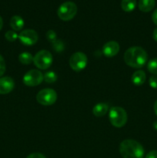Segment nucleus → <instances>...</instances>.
I'll return each instance as SVG.
<instances>
[{
    "mask_svg": "<svg viewBox=\"0 0 157 158\" xmlns=\"http://www.w3.org/2000/svg\"><path fill=\"white\" fill-rule=\"evenodd\" d=\"M148 60L147 52L139 46L129 48L124 53V61L129 66L139 69L144 66Z\"/></svg>",
    "mask_w": 157,
    "mask_h": 158,
    "instance_id": "obj_1",
    "label": "nucleus"
},
{
    "mask_svg": "<svg viewBox=\"0 0 157 158\" xmlns=\"http://www.w3.org/2000/svg\"><path fill=\"white\" fill-rule=\"evenodd\" d=\"M119 152L123 158H143L144 148L135 140H125L119 145Z\"/></svg>",
    "mask_w": 157,
    "mask_h": 158,
    "instance_id": "obj_2",
    "label": "nucleus"
},
{
    "mask_svg": "<svg viewBox=\"0 0 157 158\" xmlns=\"http://www.w3.org/2000/svg\"><path fill=\"white\" fill-rule=\"evenodd\" d=\"M109 120L111 124L115 127H123L127 123V113L123 108L119 106H113L109 110Z\"/></svg>",
    "mask_w": 157,
    "mask_h": 158,
    "instance_id": "obj_3",
    "label": "nucleus"
},
{
    "mask_svg": "<svg viewBox=\"0 0 157 158\" xmlns=\"http://www.w3.org/2000/svg\"><path fill=\"white\" fill-rule=\"evenodd\" d=\"M77 6L73 2H65L58 7L57 14L62 21H69L75 16L77 13Z\"/></svg>",
    "mask_w": 157,
    "mask_h": 158,
    "instance_id": "obj_4",
    "label": "nucleus"
},
{
    "mask_svg": "<svg viewBox=\"0 0 157 158\" xmlns=\"http://www.w3.org/2000/svg\"><path fill=\"white\" fill-rule=\"evenodd\" d=\"M53 57L49 51L42 49L37 52L33 57L35 66L39 69H46L52 65Z\"/></svg>",
    "mask_w": 157,
    "mask_h": 158,
    "instance_id": "obj_5",
    "label": "nucleus"
},
{
    "mask_svg": "<svg viewBox=\"0 0 157 158\" xmlns=\"http://www.w3.org/2000/svg\"><path fill=\"white\" fill-rule=\"evenodd\" d=\"M57 100V94L54 89L46 88L40 90L36 95V100L43 106H51Z\"/></svg>",
    "mask_w": 157,
    "mask_h": 158,
    "instance_id": "obj_6",
    "label": "nucleus"
},
{
    "mask_svg": "<svg viewBox=\"0 0 157 158\" xmlns=\"http://www.w3.org/2000/svg\"><path fill=\"white\" fill-rule=\"evenodd\" d=\"M88 63V58L85 53L77 52L72 54L69 59V66L75 72H80L86 68Z\"/></svg>",
    "mask_w": 157,
    "mask_h": 158,
    "instance_id": "obj_7",
    "label": "nucleus"
},
{
    "mask_svg": "<svg viewBox=\"0 0 157 158\" xmlns=\"http://www.w3.org/2000/svg\"><path fill=\"white\" fill-rule=\"evenodd\" d=\"M44 80L43 74L38 69H31L24 75L23 83L27 86H36Z\"/></svg>",
    "mask_w": 157,
    "mask_h": 158,
    "instance_id": "obj_8",
    "label": "nucleus"
},
{
    "mask_svg": "<svg viewBox=\"0 0 157 158\" xmlns=\"http://www.w3.org/2000/svg\"><path fill=\"white\" fill-rule=\"evenodd\" d=\"M18 39L23 45L33 46L38 41V35L33 29H25L18 34Z\"/></svg>",
    "mask_w": 157,
    "mask_h": 158,
    "instance_id": "obj_9",
    "label": "nucleus"
},
{
    "mask_svg": "<svg viewBox=\"0 0 157 158\" xmlns=\"http://www.w3.org/2000/svg\"><path fill=\"white\" fill-rule=\"evenodd\" d=\"M120 46L119 43L115 41H109L104 44L103 47V52L105 56L113 57L116 56L119 52Z\"/></svg>",
    "mask_w": 157,
    "mask_h": 158,
    "instance_id": "obj_10",
    "label": "nucleus"
},
{
    "mask_svg": "<svg viewBox=\"0 0 157 158\" xmlns=\"http://www.w3.org/2000/svg\"><path fill=\"white\" fill-rule=\"evenodd\" d=\"M15 83L12 78L9 77H4L0 78V94H8L13 90Z\"/></svg>",
    "mask_w": 157,
    "mask_h": 158,
    "instance_id": "obj_11",
    "label": "nucleus"
},
{
    "mask_svg": "<svg viewBox=\"0 0 157 158\" xmlns=\"http://www.w3.org/2000/svg\"><path fill=\"white\" fill-rule=\"evenodd\" d=\"M132 83L137 86H142L146 80V75L143 70H137L132 75Z\"/></svg>",
    "mask_w": 157,
    "mask_h": 158,
    "instance_id": "obj_12",
    "label": "nucleus"
},
{
    "mask_svg": "<svg viewBox=\"0 0 157 158\" xmlns=\"http://www.w3.org/2000/svg\"><path fill=\"white\" fill-rule=\"evenodd\" d=\"M109 110V106L105 103H99L95 105L92 109V113L97 117H102L106 114Z\"/></svg>",
    "mask_w": 157,
    "mask_h": 158,
    "instance_id": "obj_13",
    "label": "nucleus"
},
{
    "mask_svg": "<svg viewBox=\"0 0 157 158\" xmlns=\"http://www.w3.org/2000/svg\"><path fill=\"white\" fill-rule=\"evenodd\" d=\"M10 26L14 31H20L24 27V20L19 15H14L10 19Z\"/></svg>",
    "mask_w": 157,
    "mask_h": 158,
    "instance_id": "obj_14",
    "label": "nucleus"
},
{
    "mask_svg": "<svg viewBox=\"0 0 157 158\" xmlns=\"http://www.w3.org/2000/svg\"><path fill=\"white\" fill-rule=\"evenodd\" d=\"M155 0H139L138 7L142 12H148L152 10V9L155 7Z\"/></svg>",
    "mask_w": 157,
    "mask_h": 158,
    "instance_id": "obj_15",
    "label": "nucleus"
},
{
    "mask_svg": "<svg viewBox=\"0 0 157 158\" xmlns=\"http://www.w3.org/2000/svg\"><path fill=\"white\" fill-rule=\"evenodd\" d=\"M136 0H122L121 8L124 12H130L135 9Z\"/></svg>",
    "mask_w": 157,
    "mask_h": 158,
    "instance_id": "obj_16",
    "label": "nucleus"
},
{
    "mask_svg": "<svg viewBox=\"0 0 157 158\" xmlns=\"http://www.w3.org/2000/svg\"><path fill=\"white\" fill-rule=\"evenodd\" d=\"M18 60L22 64L29 65L33 62V56L30 52H23L18 56Z\"/></svg>",
    "mask_w": 157,
    "mask_h": 158,
    "instance_id": "obj_17",
    "label": "nucleus"
},
{
    "mask_svg": "<svg viewBox=\"0 0 157 158\" xmlns=\"http://www.w3.org/2000/svg\"><path fill=\"white\" fill-rule=\"evenodd\" d=\"M43 77H44L45 82L48 83H55L57 80V78H58L56 73L53 71H49V72L46 73L45 75H43Z\"/></svg>",
    "mask_w": 157,
    "mask_h": 158,
    "instance_id": "obj_18",
    "label": "nucleus"
},
{
    "mask_svg": "<svg viewBox=\"0 0 157 158\" xmlns=\"http://www.w3.org/2000/svg\"><path fill=\"white\" fill-rule=\"evenodd\" d=\"M147 69L151 73L157 76V58L149 60L147 64Z\"/></svg>",
    "mask_w": 157,
    "mask_h": 158,
    "instance_id": "obj_19",
    "label": "nucleus"
},
{
    "mask_svg": "<svg viewBox=\"0 0 157 158\" xmlns=\"http://www.w3.org/2000/svg\"><path fill=\"white\" fill-rule=\"evenodd\" d=\"M52 46L54 50L57 52H61L64 50L65 45L62 40H56L55 42L52 43Z\"/></svg>",
    "mask_w": 157,
    "mask_h": 158,
    "instance_id": "obj_20",
    "label": "nucleus"
},
{
    "mask_svg": "<svg viewBox=\"0 0 157 158\" xmlns=\"http://www.w3.org/2000/svg\"><path fill=\"white\" fill-rule=\"evenodd\" d=\"M5 37L9 42H14L18 38V35L16 33L15 31L9 30L5 34Z\"/></svg>",
    "mask_w": 157,
    "mask_h": 158,
    "instance_id": "obj_21",
    "label": "nucleus"
},
{
    "mask_svg": "<svg viewBox=\"0 0 157 158\" xmlns=\"http://www.w3.org/2000/svg\"><path fill=\"white\" fill-rule=\"evenodd\" d=\"M46 38L48 39V40H49L51 43H53V42H55V40H57L56 33H55V31L49 30L47 32H46Z\"/></svg>",
    "mask_w": 157,
    "mask_h": 158,
    "instance_id": "obj_22",
    "label": "nucleus"
},
{
    "mask_svg": "<svg viewBox=\"0 0 157 158\" xmlns=\"http://www.w3.org/2000/svg\"><path fill=\"white\" fill-rule=\"evenodd\" d=\"M6 62L4 58L0 55V78L3 76V74L6 72Z\"/></svg>",
    "mask_w": 157,
    "mask_h": 158,
    "instance_id": "obj_23",
    "label": "nucleus"
},
{
    "mask_svg": "<svg viewBox=\"0 0 157 158\" xmlns=\"http://www.w3.org/2000/svg\"><path fill=\"white\" fill-rule=\"evenodd\" d=\"M149 86L153 89H157V77L156 76H152L149 78Z\"/></svg>",
    "mask_w": 157,
    "mask_h": 158,
    "instance_id": "obj_24",
    "label": "nucleus"
},
{
    "mask_svg": "<svg viewBox=\"0 0 157 158\" xmlns=\"http://www.w3.org/2000/svg\"><path fill=\"white\" fill-rule=\"evenodd\" d=\"M26 158H46L41 153H32V154H29V156H27Z\"/></svg>",
    "mask_w": 157,
    "mask_h": 158,
    "instance_id": "obj_25",
    "label": "nucleus"
},
{
    "mask_svg": "<svg viewBox=\"0 0 157 158\" xmlns=\"http://www.w3.org/2000/svg\"><path fill=\"white\" fill-rule=\"evenodd\" d=\"M145 158H157V151H149Z\"/></svg>",
    "mask_w": 157,
    "mask_h": 158,
    "instance_id": "obj_26",
    "label": "nucleus"
},
{
    "mask_svg": "<svg viewBox=\"0 0 157 158\" xmlns=\"http://www.w3.org/2000/svg\"><path fill=\"white\" fill-rule=\"evenodd\" d=\"M152 22H153V23L157 26V9H155V10L154 11L153 13H152Z\"/></svg>",
    "mask_w": 157,
    "mask_h": 158,
    "instance_id": "obj_27",
    "label": "nucleus"
},
{
    "mask_svg": "<svg viewBox=\"0 0 157 158\" xmlns=\"http://www.w3.org/2000/svg\"><path fill=\"white\" fill-rule=\"evenodd\" d=\"M152 38L155 42H157V28L154 29L153 32H152Z\"/></svg>",
    "mask_w": 157,
    "mask_h": 158,
    "instance_id": "obj_28",
    "label": "nucleus"
},
{
    "mask_svg": "<svg viewBox=\"0 0 157 158\" xmlns=\"http://www.w3.org/2000/svg\"><path fill=\"white\" fill-rule=\"evenodd\" d=\"M154 111H155V114L157 115V100L154 103Z\"/></svg>",
    "mask_w": 157,
    "mask_h": 158,
    "instance_id": "obj_29",
    "label": "nucleus"
},
{
    "mask_svg": "<svg viewBox=\"0 0 157 158\" xmlns=\"http://www.w3.org/2000/svg\"><path fill=\"white\" fill-rule=\"evenodd\" d=\"M2 26H3V20H2V18L0 16V30L2 29Z\"/></svg>",
    "mask_w": 157,
    "mask_h": 158,
    "instance_id": "obj_30",
    "label": "nucleus"
},
{
    "mask_svg": "<svg viewBox=\"0 0 157 158\" xmlns=\"http://www.w3.org/2000/svg\"><path fill=\"white\" fill-rule=\"evenodd\" d=\"M152 127H153V128L155 131H157V120H155V121L154 122L153 124H152Z\"/></svg>",
    "mask_w": 157,
    "mask_h": 158,
    "instance_id": "obj_31",
    "label": "nucleus"
}]
</instances>
